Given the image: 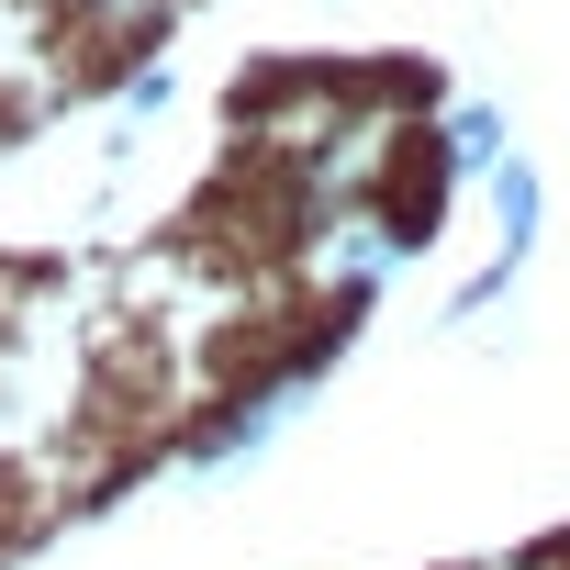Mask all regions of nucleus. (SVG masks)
I'll list each match as a JSON object with an SVG mask.
<instances>
[{
    "label": "nucleus",
    "instance_id": "1",
    "mask_svg": "<svg viewBox=\"0 0 570 570\" xmlns=\"http://www.w3.org/2000/svg\"><path fill=\"white\" fill-rule=\"evenodd\" d=\"M414 246H425V224H403L392 202H325V213H303L292 268H303L314 314H325V325H347V314H370L392 279H403V257H414Z\"/></svg>",
    "mask_w": 570,
    "mask_h": 570
},
{
    "label": "nucleus",
    "instance_id": "2",
    "mask_svg": "<svg viewBox=\"0 0 570 570\" xmlns=\"http://www.w3.org/2000/svg\"><path fill=\"white\" fill-rule=\"evenodd\" d=\"M303 403H314V358H279V370L235 381V392L190 425V459H202V470H235V459H257L268 436H292V425H303Z\"/></svg>",
    "mask_w": 570,
    "mask_h": 570
},
{
    "label": "nucleus",
    "instance_id": "3",
    "mask_svg": "<svg viewBox=\"0 0 570 570\" xmlns=\"http://www.w3.org/2000/svg\"><path fill=\"white\" fill-rule=\"evenodd\" d=\"M179 12H190V0H57L68 46H90V57H146Z\"/></svg>",
    "mask_w": 570,
    "mask_h": 570
},
{
    "label": "nucleus",
    "instance_id": "4",
    "mask_svg": "<svg viewBox=\"0 0 570 570\" xmlns=\"http://www.w3.org/2000/svg\"><path fill=\"white\" fill-rule=\"evenodd\" d=\"M492 157H514L503 101H459V112H448V135H436V168H448V179H481Z\"/></svg>",
    "mask_w": 570,
    "mask_h": 570
},
{
    "label": "nucleus",
    "instance_id": "5",
    "mask_svg": "<svg viewBox=\"0 0 570 570\" xmlns=\"http://www.w3.org/2000/svg\"><path fill=\"white\" fill-rule=\"evenodd\" d=\"M168 101H179V79H168V68H135V90H124V124H157Z\"/></svg>",
    "mask_w": 570,
    "mask_h": 570
},
{
    "label": "nucleus",
    "instance_id": "6",
    "mask_svg": "<svg viewBox=\"0 0 570 570\" xmlns=\"http://www.w3.org/2000/svg\"><path fill=\"white\" fill-rule=\"evenodd\" d=\"M559 559H570V548H559Z\"/></svg>",
    "mask_w": 570,
    "mask_h": 570
}]
</instances>
